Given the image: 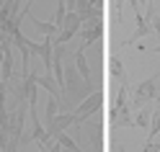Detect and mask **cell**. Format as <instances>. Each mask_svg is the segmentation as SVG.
Returning a JSON list of instances; mask_svg holds the SVG:
<instances>
[{
	"mask_svg": "<svg viewBox=\"0 0 160 152\" xmlns=\"http://www.w3.org/2000/svg\"><path fill=\"white\" fill-rule=\"evenodd\" d=\"M155 98H158V77L142 80V83L137 85V90H134V106L145 108V106H150V103H152Z\"/></svg>",
	"mask_w": 160,
	"mask_h": 152,
	"instance_id": "1",
	"label": "cell"
},
{
	"mask_svg": "<svg viewBox=\"0 0 160 152\" xmlns=\"http://www.w3.org/2000/svg\"><path fill=\"white\" fill-rule=\"evenodd\" d=\"M152 106H145L142 111H139V114H137V119H134V124L139 126V129H147L150 124H152Z\"/></svg>",
	"mask_w": 160,
	"mask_h": 152,
	"instance_id": "2",
	"label": "cell"
},
{
	"mask_svg": "<svg viewBox=\"0 0 160 152\" xmlns=\"http://www.w3.org/2000/svg\"><path fill=\"white\" fill-rule=\"evenodd\" d=\"M111 70H114V75H116V77H124V70H122V62H119L116 57L111 59Z\"/></svg>",
	"mask_w": 160,
	"mask_h": 152,
	"instance_id": "3",
	"label": "cell"
},
{
	"mask_svg": "<svg viewBox=\"0 0 160 152\" xmlns=\"http://www.w3.org/2000/svg\"><path fill=\"white\" fill-rule=\"evenodd\" d=\"M152 28H155V34L160 36V18H155V26H152Z\"/></svg>",
	"mask_w": 160,
	"mask_h": 152,
	"instance_id": "4",
	"label": "cell"
},
{
	"mask_svg": "<svg viewBox=\"0 0 160 152\" xmlns=\"http://www.w3.org/2000/svg\"><path fill=\"white\" fill-rule=\"evenodd\" d=\"M155 52H158V54H160V44H158V47H155Z\"/></svg>",
	"mask_w": 160,
	"mask_h": 152,
	"instance_id": "5",
	"label": "cell"
},
{
	"mask_svg": "<svg viewBox=\"0 0 160 152\" xmlns=\"http://www.w3.org/2000/svg\"><path fill=\"white\" fill-rule=\"evenodd\" d=\"M116 3H124V0H116Z\"/></svg>",
	"mask_w": 160,
	"mask_h": 152,
	"instance_id": "6",
	"label": "cell"
}]
</instances>
